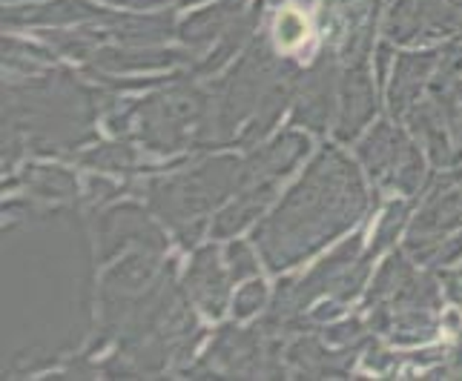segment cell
<instances>
[{
	"label": "cell",
	"instance_id": "1",
	"mask_svg": "<svg viewBox=\"0 0 462 381\" xmlns=\"http://www.w3.org/2000/svg\"><path fill=\"white\" fill-rule=\"evenodd\" d=\"M216 256L210 249L201 252L199 256V264L193 267V290L196 295L204 301V310H210V313H218L216 307V298L210 295V290L225 301V284H221V276H218V269H216Z\"/></svg>",
	"mask_w": 462,
	"mask_h": 381
},
{
	"label": "cell",
	"instance_id": "2",
	"mask_svg": "<svg viewBox=\"0 0 462 381\" xmlns=\"http://www.w3.org/2000/svg\"><path fill=\"white\" fill-rule=\"evenodd\" d=\"M230 256L238 259V264L233 261V276H236V278H242V276H247V273H253V269H256V264H253V256H250V252H247L242 244H236V247L230 249Z\"/></svg>",
	"mask_w": 462,
	"mask_h": 381
},
{
	"label": "cell",
	"instance_id": "3",
	"mask_svg": "<svg viewBox=\"0 0 462 381\" xmlns=\"http://www.w3.org/2000/svg\"><path fill=\"white\" fill-rule=\"evenodd\" d=\"M262 295H264V287H262V284H253V287L242 295V298H238V313H242V315H247L253 307H259V301H262Z\"/></svg>",
	"mask_w": 462,
	"mask_h": 381
}]
</instances>
